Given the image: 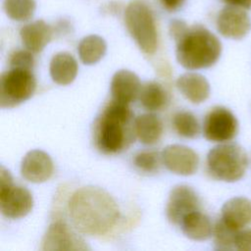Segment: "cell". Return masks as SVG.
<instances>
[{
	"label": "cell",
	"instance_id": "1",
	"mask_svg": "<svg viewBox=\"0 0 251 251\" xmlns=\"http://www.w3.org/2000/svg\"><path fill=\"white\" fill-rule=\"evenodd\" d=\"M69 211L75 227L88 235L107 233L120 217L114 198L106 190L92 185L81 187L72 195Z\"/></svg>",
	"mask_w": 251,
	"mask_h": 251
},
{
	"label": "cell",
	"instance_id": "2",
	"mask_svg": "<svg viewBox=\"0 0 251 251\" xmlns=\"http://www.w3.org/2000/svg\"><path fill=\"white\" fill-rule=\"evenodd\" d=\"M176 41V60L187 70L209 68L216 64L222 53L218 37L202 25L187 27Z\"/></svg>",
	"mask_w": 251,
	"mask_h": 251
},
{
	"label": "cell",
	"instance_id": "3",
	"mask_svg": "<svg viewBox=\"0 0 251 251\" xmlns=\"http://www.w3.org/2000/svg\"><path fill=\"white\" fill-rule=\"evenodd\" d=\"M132 114L127 104L113 100L104 109L97 128V145L104 153L120 152L126 140V126Z\"/></svg>",
	"mask_w": 251,
	"mask_h": 251
},
{
	"label": "cell",
	"instance_id": "4",
	"mask_svg": "<svg viewBox=\"0 0 251 251\" xmlns=\"http://www.w3.org/2000/svg\"><path fill=\"white\" fill-rule=\"evenodd\" d=\"M207 166L215 178L233 182L244 176L248 167V157L245 150L238 144H220L208 153Z\"/></svg>",
	"mask_w": 251,
	"mask_h": 251
},
{
	"label": "cell",
	"instance_id": "5",
	"mask_svg": "<svg viewBox=\"0 0 251 251\" xmlns=\"http://www.w3.org/2000/svg\"><path fill=\"white\" fill-rule=\"evenodd\" d=\"M125 21L139 48L146 54H153L157 49L158 34L149 7L139 0L130 2L125 12Z\"/></svg>",
	"mask_w": 251,
	"mask_h": 251
},
{
	"label": "cell",
	"instance_id": "6",
	"mask_svg": "<svg viewBox=\"0 0 251 251\" xmlns=\"http://www.w3.org/2000/svg\"><path fill=\"white\" fill-rule=\"evenodd\" d=\"M35 87L36 81L31 70L11 68L1 75V107L12 108L25 102L33 95Z\"/></svg>",
	"mask_w": 251,
	"mask_h": 251
},
{
	"label": "cell",
	"instance_id": "7",
	"mask_svg": "<svg viewBox=\"0 0 251 251\" xmlns=\"http://www.w3.org/2000/svg\"><path fill=\"white\" fill-rule=\"evenodd\" d=\"M238 122L235 116L225 107H215L206 116L203 132L212 142H226L235 137Z\"/></svg>",
	"mask_w": 251,
	"mask_h": 251
},
{
	"label": "cell",
	"instance_id": "8",
	"mask_svg": "<svg viewBox=\"0 0 251 251\" xmlns=\"http://www.w3.org/2000/svg\"><path fill=\"white\" fill-rule=\"evenodd\" d=\"M41 243L44 251L88 249L84 240L62 222H56L48 227Z\"/></svg>",
	"mask_w": 251,
	"mask_h": 251
},
{
	"label": "cell",
	"instance_id": "9",
	"mask_svg": "<svg viewBox=\"0 0 251 251\" xmlns=\"http://www.w3.org/2000/svg\"><path fill=\"white\" fill-rule=\"evenodd\" d=\"M219 32L227 38L241 39L251 29V21L243 8L227 5L217 18Z\"/></svg>",
	"mask_w": 251,
	"mask_h": 251
},
{
	"label": "cell",
	"instance_id": "10",
	"mask_svg": "<svg viewBox=\"0 0 251 251\" xmlns=\"http://www.w3.org/2000/svg\"><path fill=\"white\" fill-rule=\"evenodd\" d=\"M200 201L196 192L187 185L175 186L169 195L166 214L174 225H179L185 215L197 211Z\"/></svg>",
	"mask_w": 251,
	"mask_h": 251
},
{
	"label": "cell",
	"instance_id": "11",
	"mask_svg": "<svg viewBox=\"0 0 251 251\" xmlns=\"http://www.w3.org/2000/svg\"><path fill=\"white\" fill-rule=\"evenodd\" d=\"M33 198L25 187L14 184L0 188V208L2 214L10 219L26 216L32 209Z\"/></svg>",
	"mask_w": 251,
	"mask_h": 251
},
{
	"label": "cell",
	"instance_id": "12",
	"mask_svg": "<svg viewBox=\"0 0 251 251\" xmlns=\"http://www.w3.org/2000/svg\"><path fill=\"white\" fill-rule=\"evenodd\" d=\"M161 157L167 169L176 175L190 176L198 169L199 157L197 153L184 145H168L164 148Z\"/></svg>",
	"mask_w": 251,
	"mask_h": 251
},
{
	"label": "cell",
	"instance_id": "13",
	"mask_svg": "<svg viewBox=\"0 0 251 251\" xmlns=\"http://www.w3.org/2000/svg\"><path fill=\"white\" fill-rule=\"evenodd\" d=\"M53 171L52 159L42 150H31L27 152L21 164L22 176L26 180L34 183L48 180Z\"/></svg>",
	"mask_w": 251,
	"mask_h": 251
},
{
	"label": "cell",
	"instance_id": "14",
	"mask_svg": "<svg viewBox=\"0 0 251 251\" xmlns=\"http://www.w3.org/2000/svg\"><path fill=\"white\" fill-rule=\"evenodd\" d=\"M140 89L139 77L128 70H120L112 77L111 94L115 101L128 104L139 95Z\"/></svg>",
	"mask_w": 251,
	"mask_h": 251
},
{
	"label": "cell",
	"instance_id": "15",
	"mask_svg": "<svg viewBox=\"0 0 251 251\" xmlns=\"http://www.w3.org/2000/svg\"><path fill=\"white\" fill-rule=\"evenodd\" d=\"M228 226L242 229L251 223V200L245 197H233L222 207V218Z\"/></svg>",
	"mask_w": 251,
	"mask_h": 251
},
{
	"label": "cell",
	"instance_id": "16",
	"mask_svg": "<svg viewBox=\"0 0 251 251\" xmlns=\"http://www.w3.org/2000/svg\"><path fill=\"white\" fill-rule=\"evenodd\" d=\"M52 28L42 20H38L24 25L21 28L20 35L24 45L27 50L38 53L50 42L52 38Z\"/></svg>",
	"mask_w": 251,
	"mask_h": 251
},
{
	"label": "cell",
	"instance_id": "17",
	"mask_svg": "<svg viewBox=\"0 0 251 251\" xmlns=\"http://www.w3.org/2000/svg\"><path fill=\"white\" fill-rule=\"evenodd\" d=\"M176 87L182 95L194 104L204 102L210 95V84L205 76L196 73L181 75L176 80Z\"/></svg>",
	"mask_w": 251,
	"mask_h": 251
},
{
	"label": "cell",
	"instance_id": "18",
	"mask_svg": "<svg viewBox=\"0 0 251 251\" xmlns=\"http://www.w3.org/2000/svg\"><path fill=\"white\" fill-rule=\"evenodd\" d=\"M49 70L53 81L67 85L73 82L77 75V63L70 53L60 52L51 59Z\"/></svg>",
	"mask_w": 251,
	"mask_h": 251
},
{
	"label": "cell",
	"instance_id": "19",
	"mask_svg": "<svg viewBox=\"0 0 251 251\" xmlns=\"http://www.w3.org/2000/svg\"><path fill=\"white\" fill-rule=\"evenodd\" d=\"M179 225L188 238L197 241L208 239L214 229L208 216L198 210L185 215Z\"/></svg>",
	"mask_w": 251,
	"mask_h": 251
},
{
	"label": "cell",
	"instance_id": "20",
	"mask_svg": "<svg viewBox=\"0 0 251 251\" xmlns=\"http://www.w3.org/2000/svg\"><path fill=\"white\" fill-rule=\"evenodd\" d=\"M134 132L143 144L151 145L159 141L163 134V124L158 116L152 113L142 114L134 120Z\"/></svg>",
	"mask_w": 251,
	"mask_h": 251
},
{
	"label": "cell",
	"instance_id": "21",
	"mask_svg": "<svg viewBox=\"0 0 251 251\" xmlns=\"http://www.w3.org/2000/svg\"><path fill=\"white\" fill-rule=\"evenodd\" d=\"M107 45L105 40L98 35H88L82 38L78 44V55L85 65H93L105 55Z\"/></svg>",
	"mask_w": 251,
	"mask_h": 251
},
{
	"label": "cell",
	"instance_id": "22",
	"mask_svg": "<svg viewBox=\"0 0 251 251\" xmlns=\"http://www.w3.org/2000/svg\"><path fill=\"white\" fill-rule=\"evenodd\" d=\"M139 100L145 109L149 111H159L166 105L168 94L160 83L149 81L141 87Z\"/></svg>",
	"mask_w": 251,
	"mask_h": 251
},
{
	"label": "cell",
	"instance_id": "23",
	"mask_svg": "<svg viewBox=\"0 0 251 251\" xmlns=\"http://www.w3.org/2000/svg\"><path fill=\"white\" fill-rule=\"evenodd\" d=\"M238 231L239 229L228 226L220 219L213 229L215 248L218 250L235 249V238Z\"/></svg>",
	"mask_w": 251,
	"mask_h": 251
},
{
	"label": "cell",
	"instance_id": "24",
	"mask_svg": "<svg viewBox=\"0 0 251 251\" xmlns=\"http://www.w3.org/2000/svg\"><path fill=\"white\" fill-rule=\"evenodd\" d=\"M34 0H4V11L14 21L24 22L29 20L35 11Z\"/></svg>",
	"mask_w": 251,
	"mask_h": 251
},
{
	"label": "cell",
	"instance_id": "25",
	"mask_svg": "<svg viewBox=\"0 0 251 251\" xmlns=\"http://www.w3.org/2000/svg\"><path fill=\"white\" fill-rule=\"evenodd\" d=\"M173 126L176 131L186 138H193L199 133V124L196 117L187 111H180L175 114Z\"/></svg>",
	"mask_w": 251,
	"mask_h": 251
},
{
	"label": "cell",
	"instance_id": "26",
	"mask_svg": "<svg viewBox=\"0 0 251 251\" xmlns=\"http://www.w3.org/2000/svg\"><path fill=\"white\" fill-rule=\"evenodd\" d=\"M160 154L157 151L146 150L139 152L134 157V165L142 172L153 173L159 167Z\"/></svg>",
	"mask_w": 251,
	"mask_h": 251
},
{
	"label": "cell",
	"instance_id": "27",
	"mask_svg": "<svg viewBox=\"0 0 251 251\" xmlns=\"http://www.w3.org/2000/svg\"><path fill=\"white\" fill-rule=\"evenodd\" d=\"M9 64L11 68L32 70L34 65V59L29 50H17L10 56Z\"/></svg>",
	"mask_w": 251,
	"mask_h": 251
},
{
	"label": "cell",
	"instance_id": "28",
	"mask_svg": "<svg viewBox=\"0 0 251 251\" xmlns=\"http://www.w3.org/2000/svg\"><path fill=\"white\" fill-rule=\"evenodd\" d=\"M235 249L251 251V229H240L235 238Z\"/></svg>",
	"mask_w": 251,
	"mask_h": 251
},
{
	"label": "cell",
	"instance_id": "29",
	"mask_svg": "<svg viewBox=\"0 0 251 251\" xmlns=\"http://www.w3.org/2000/svg\"><path fill=\"white\" fill-rule=\"evenodd\" d=\"M187 25L184 22L179 20H174L170 25V33L175 40L179 38L187 29Z\"/></svg>",
	"mask_w": 251,
	"mask_h": 251
},
{
	"label": "cell",
	"instance_id": "30",
	"mask_svg": "<svg viewBox=\"0 0 251 251\" xmlns=\"http://www.w3.org/2000/svg\"><path fill=\"white\" fill-rule=\"evenodd\" d=\"M161 2L167 10L174 11L179 8L184 2V0H161Z\"/></svg>",
	"mask_w": 251,
	"mask_h": 251
},
{
	"label": "cell",
	"instance_id": "31",
	"mask_svg": "<svg viewBox=\"0 0 251 251\" xmlns=\"http://www.w3.org/2000/svg\"><path fill=\"white\" fill-rule=\"evenodd\" d=\"M228 5H233L237 7H241L243 9L251 8V0H224Z\"/></svg>",
	"mask_w": 251,
	"mask_h": 251
}]
</instances>
